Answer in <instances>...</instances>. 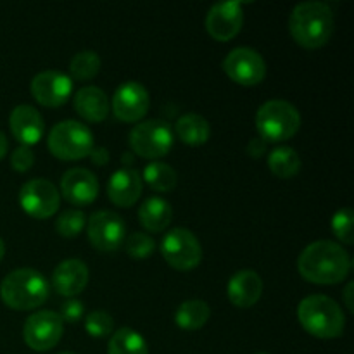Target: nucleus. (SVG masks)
I'll use <instances>...</instances> for the list:
<instances>
[{"instance_id": "nucleus-31", "label": "nucleus", "mask_w": 354, "mask_h": 354, "mask_svg": "<svg viewBox=\"0 0 354 354\" xmlns=\"http://www.w3.org/2000/svg\"><path fill=\"white\" fill-rule=\"evenodd\" d=\"M332 232L342 244L351 245L354 242L353 235V211L351 207H341L332 218Z\"/></svg>"}, {"instance_id": "nucleus-37", "label": "nucleus", "mask_w": 354, "mask_h": 354, "mask_svg": "<svg viewBox=\"0 0 354 354\" xmlns=\"http://www.w3.org/2000/svg\"><path fill=\"white\" fill-rule=\"evenodd\" d=\"M353 292H354V283L349 282L344 289V304L348 306L349 311H354V301H353Z\"/></svg>"}, {"instance_id": "nucleus-10", "label": "nucleus", "mask_w": 354, "mask_h": 354, "mask_svg": "<svg viewBox=\"0 0 354 354\" xmlns=\"http://www.w3.org/2000/svg\"><path fill=\"white\" fill-rule=\"evenodd\" d=\"M19 204L26 214L37 220H47L57 213L61 194L57 187L45 178L28 180L19 190Z\"/></svg>"}, {"instance_id": "nucleus-40", "label": "nucleus", "mask_w": 354, "mask_h": 354, "mask_svg": "<svg viewBox=\"0 0 354 354\" xmlns=\"http://www.w3.org/2000/svg\"><path fill=\"white\" fill-rule=\"evenodd\" d=\"M3 254H6V244H3V241L0 239V261H2Z\"/></svg>"}, {"instance_id": "nucleus-23", "label": "nucleus", "mask_w": 354, "mask_h": 354, "mask_svg": "<svg viewBox=\"0 0 354 354\" xmlns=\"http://www.w3.org/2000/svg\"><path fill=\"white\" fill-rule=\"evenodd\" d=\"M176 137L187 145H203L209 140L211 127L206 118L197 113H187L178 118L175 124Z\"/></svg>"}, {"instance_id": "nucleus-3", "label": "nucleus", "mask_w": 354, "mask_h": 354, "mask_svg": "<svg viewBox=\"0 0 354 354\" xmlns=\"http://www.w3.org/2000/svg\"><path fill=\"white\" fill-rule=\"evenodd\" d=\"M297 320L313 337L337 339L344 334V311L332 297L324 294L304 297L297 306Z\"/></svg>"}, {"instance_id": "nucleus-25", "label": "nucleus", "mask_w": 354, "mask_h": 354, "mask_svg": "<svg viewBox=\"0 0 354 354\" xmlns=\"http://www.w3.org/2000/svg\"><path fill=\"white\" fill-rule=\"evenodd\" d=\"M268 168L279 178H292L299 173L301 158L292 147L282 145V147L273 149L268 154Z\"/></svg>"}, {"instance_id": "nucleus-8", "label": "nucleus", "mask_w": 354, "mask_h": 354, "mask_svg": "<svg viewBox=\"0 0 354 354\" xmlns=\"http://www.w3.org/2000/svg\"><path fill=\"white\" fill-rule=\"evenodd\" d=\"M161 254L171 268L189 272L203 261V248L196 235L187 228H173L162 237Z\"/></svg>"}, {"instance_id": "nucleus-16", "label": "nucleus", "mask_w": 354, "mask_h": 354, "mask_svg": "<svg viewBox=\"0 0 354 354\" xmlns=\"http://www.w3.org/2000/svg\"><path fill=\"white\" fill-rule=\"evenodd\" d=\"M59 194L73 206H88L99 196V180L90 169L71 168L62 175Z\"/></svg>"}, {"instance_id": "nucleus-18", "label": "nucleus", "mask_w": 354, "mask_h": 354, "mask_svg": "<svg viewBox=\"0 0 354 354\" xmlns=\"http://www.w3.org/2000/svg\"><path fill=\"white\" fill-rule=\"evenodd\" d=\"M140 173L135 168H121L113 173L107 183V196L111 203L120 207H131L142 196Z\"/></svg>"}, {"instance_id": "nucleus-19", "label": "nucleus", "mask_w": 354, "mask_h": 354, "mask_svg": "<svg viewBox=\"0 0 354 354\" xmlns=\"http://www.w3.org/2000/svg\"><path fill=\"white\" fill-rule=\"evenodd\" d=\"M88 283V268L82 259H66L52 273V287L64 297H75Z\"/></svg>"}, {"instance_id": "nucleus-39", "label": "nucleus", "mask_w": 354, "mask_h": 354, "mask_svg": "<svg viewBox=\"0 0 354 354\" xmlns=\"http://www.w3.org/2000/svg\"><path fill=\"white\" fill-rule=\"evenodd\" d=\"M123 161H124V166H127V168L133 166V152H130V154H124Z\"/></svg>"}, {"instance_id": "nucleus-33", "label": "nucleus", "mask_w": 354, "mask_h": 354, "mask_svg": "<svg viewBox=\"0 0 354 354\" xmlns=\"http://www.w3.org/2000/svg\"><path fill=\"white\" fill-rule=\"evenodd\" d=\"M33 162H35V154L30 147H26V145L17 147L16 151L12 152V156H10V165H12V168L19 173H24L28 171V169H31Z\"/></svg>"}, {"instance_id": "nucleus-42", "label": "nucleus", "mask_w": 354, "mask_h": 354, "mask_svg": "<svg viewBox=\"0 0 354 354\" xmlns=\"http://www.w3.org/2000/svg\"><path fill=\"white\" fill-rule=\"evenodd\" d=\"M258 354H266V353H258Z\"/></svg>"}, {"instance_id": "nucleus-36", "label": "nucleus", "mask_w": 354, "mask_h": 354, "mask_svg": "<svg viewBox=\"0 0 354 354\" xmlns=\"http://www.w3.org/2000/svg\"><path fill=\"white\" fill-rule=\"evenodd\" d=\"M90 158L95 162L97 166H104L107 161H109V152L104 147H93V151L90 152Z\"/></svg>"}, {"instance_id": "nucleus-41", "label": "nucleus", "mask_w": 354, "mask_h": 354, "mask_svg": "<svg viewBox=\"0 0 354 354\" xmlns=\"http://www.w3.org/2000/svg\"><path fill=\"white\" fill-rule=\"evenodd\" d=\"M61 354H73V353H61Z\"/></svg>"}, {"instance_id": "nucleus-21", "label": "nucleus", "mask_w": 354, "mask_h": 354, "mask_svg": "<svg viewBox=\"0 0 354 354\" xmlns=\"http://www.w3.org/2000/svg\"><path fill=\"white\" fill-rule=\"evenodd\" d=\"M73 106L78 116L88 123H100L109 114V100L104 90L99 86H83L73 97Z\"/></svg>"}, {"instance_id": "nucleus-32", "label": "nucleus", "mask_w": 354, "mask_h": 354, "mask_svg": "<svg viewBox=\"0 0 354 354\" xmlns=\"http://www.w3.org/2000/svg\"><path fill=\"white\" fill-rule=\"evenodd\" d=\"M114 328V320L109 313L106 311H92L88 317L85 318V330L88 332V335L92 337H106L113 332Z\"/></svg>"}, {"instance_id": "nucleus-29", "label": "nucleus", "mask_w": 354, "mask_h": 354, "mask_svg": "<svg viewBox=\"0 0 354 354\" xmlns=\"http://www.w3.org/2000/svg\"><path fill=\"white\" fill-rule=\"evenodd\" d=\"M86 218L83 211L80 209H66L64 213L59 214L57 221H55V230L61 237L66 239H75L76 235L82 234L85 228Z\"/></svg>"}, {"instance_id": "nucleus-13", "label": "nucleus", "mask_w": 354, "mask_h": 354, "mask_svg": "<svg viewBox=\"0 0 354 354\" xmlns=\"http://www.w3.org/2000/svg\"><path fill=\"white\" fill-rule=\"evenodd\" d=\"M31 95L44 107H61L73 92V80L55 69L41 71L31 80Z\"/></svg>"}, {"instance_id": "nucleus-26", "label": "nucleus", "mask_w": 354, "mask_h": 354, "mask_svg": "<svg viewBox=\"0 0 354 354\" xmlns=\"http://www.w3.org/2000/svg\"><path fill=\"white\" fill-rule=\"evenodd\" d=\"M142 182L147 183L152 190L161 194L171 192L176 187V171L169 165L161 161H152L151 165H147L142 173Z\"/></svg>"}, {"instance_id": "nucleus-30", "label": "nucleus", "mask_w": 354, "mask_h": 354, "mask_svg": "<svg viewBox=\"0 0 354 354\" xmlns=\"http://www.w3.org/2000/svg\"><path fill=\"white\" fill-rule=\"evenodd\" d=\"M124 249H127L128 256L133 259H145L149 256H152V252L156 251V242L151 235L142 234V232H137V234L130 235L124 242Z\"/></svg>"}, {"instance_id": "nucleus-17", "label": "nucleus", "mask_w": 354, "mask_h": 354, "mask_svg": "<svg viewBox=\"0 0 354 354\" xmlns=\"http://www.w3.org/2000/svg\"><path fill=\"white\" fill-rule=\"evenodd\" d=\"M9 127L14 138L23 145L38 144L45 133V121L33 106L21 104L12 109L9 116Z\"/></svg>"}, {"instance_id": "nucleus-1", "label": "nucleus", "mask_w": 354, "mask_h": 354, "mask_svg": "<svg viewBox=\"0 0 354 354\" xmlns=\"http://www.w3.org/2000/svg\"><path fill=\"white\" fill-rule=\"evenodd\" d=\"M297 270L304 280L317 286H334L348 279L351 258L341 244L317 241L306 245L297 258Z\"/></svg>"}, {"instance_id": "nucleus-14", "label": "nucleus", "mask_w": 354, "mask_h": 354, "mask_svg": "<svg viewBox=\"0 0 354 354\" xmlns=\"http://www.w3.org/2000/svg\"><path fill=\"white\" fill-rule=\"evenodd\" d=\"M114 116L124 123H137L149 111V92L142 83L124 82L114 92Z\"/></svg>"}, {"instance_id": "nucleus-2", "label": "nucleus", "mask_w": 354, "mask_h": 354, "mask_svg": "<svg viewBox=\"0 0 354 354\" xmlns=\"http://www.w3.org/2000/svg\"><path fill=\"white\" fill-rule=\"evenodd\" d=\"M289 30L294 41L304 48H320L334 33V14L324 2L297 3L289 17Z\"/></svg>"}, {"instance_id": "nucleus-35", "label": "nucleus", "mask_w": 354, "mask_h": 354, "mask_svg": "<svg viewBox=\"0 0 354 354\" xmlns=\"http://www.w3.org/2000/svg\"><path fill=\"white\" fill-rule=\"evenodd\" d=\"M266 151H268V142L263 140L261 137H256L249 142L248 152L251 158H261Z\"/></svg>"}, {"instance_id": "nucleus-38", "label": "nucleus", "mask_w": 354, "mask_h": 354, "mask_svg": "<svg viewBox=\"0 0 354 354\" xmlns=\"http://www.w3.org/2000/svg\"><path fill=\"white\" fill-rule=\"evenodd\" d=\"M7 149H9V142H7L6 133H3V131L0 130V161H2V159L6 158Z\"/></svg>"}, {"instance_id": "nucleus-5", "label": "nucleus", "mask_w": 354, "mask_h": 354, "mask_svg": "<svg viewBox=\"0 0 354 354\" xmlns=\"http://www.w3.org/2000/svg\"><path fill=\"white\" fill-rule=\"evenodd\" d=\"M299 128V111L287 100H268L256 113V130L265 142L289 140Z\"/></svg>"}, {"instance_id": "nucleus-28", "label": "nucleus", "mask_w": 354, "mask_h": 354, "mask_svg": "<svg viewBox=\"0 0 354 354\" xmlns=\"http://www.w3.org/2000/svg\"><path fill=\"white\" fill-rule=\"evenodd\" d=\"M100 66H102V61H100L97 52L83 50L71 59L69 71H71V76L75 80H80V82H88V80L95 78V76L99 75Z\"/></svg>"}, {"instance_id": "nucleus-6", "label": "nucleus", "mask_w": 354, "mask_h": 354, "mask_svg": "<svg viewBox=\"0 0 354 354\" xmlns=\"http://www.w3.org/2000/svg\"><path fill=\"white\" fill-rule=\"evenodd\" d=\"M47 147L57 159L78 161L93 151V133L86 124L68 120L54 124L47 137Z\"/></svg>"}, {"instance_id": "nucleus-15", "label": "nucleus", "mask_w": 354, "mask_h": 354, "mask_svg": "<svg viewBox=\"0 0 354 354\" xmlns=\"http://www.w3.org/2000/svg\"><path fill=\"white\" fill-rule=\"evenodd\" d=\"M244 14L241 2L214 3L206 16V30L216 41H228L241 33Z\"/></svg>"}, {"instance_id": "nucleus-22", "label": "nucleus", "mask_w": 354, "mask_h": 354, "mask_svg": "<svg viewBox=\"0 0 354 354\" xmlns=\"http://www.w3.org/2000/svg\"><path fill=\"white\" fill-rule=\"evenodd\" d=\"M138 220L145 230L158 234L166 230L173 220V207L161 197H149L138 209Z\"/></svg>"}, {"instance_id": "nucleus-34", "label": "nucleus", "mask_w": 354, "mask_h": 354, "mask_svg": "<svg viewBox=\"0 0 354 354\" xmlns=\"http://www.w3.org/2000/svg\"><path fill=\"white\" fill-rule=\"evenodd\" d=\"M59 317L62 318V322H69V324H75L80 318H83V303L76 299H69L62 304L61 313Z\"/></svg>"}, {"instance_id": "nucleus-27", "label": "nucleus", "mask_w": 354, "mask_h": 354, "mask_svg": "<svg viewBox=\"0 0 354 354\" xmlns=\"http://www.w3.org/2000/svg\"><path fill=\"white\" fill-rule=\"evenodd\" d=\"M107 354H149V348L145 339L137 330L123 327L111 337Z\"/></svg>"}, {"instance_id": "nucleus-12", "label": "nucleus", "mask_w": 354, "mask_h": 354, "mask_svg": "<svg viewBox=\"0 0 354 354\" xmlns=\"http://www.w3.org/2000/svg\"><path fill=\"white\" fill-rule=\"evenodd\" d=\"M88 241L97 251L113 252L121 248L127 235V227L120 214L113 211H95L88 218L86 227Z\"/></svg>"}, {"instance_id": "nucleus-11", "label": "nucleus", "mask_w": 354, "mask_h": 354, "mask_svg": "<svg viewBox=\"0 0 354 354\" xmlns=\"http://www.w3.org/2000/svg\"><path fill=\"white\" fill-rule=\"evenodd\" d=\"M223 71L237 85L256 86L265 80L266 62L254 48L237 47L225 57Z\"/></svg>"}, {"instance_id": "nucleus-4", "label": "nucleus", "mask_w": 354, "mask_h": 354, "mask_svg": "<svg viewBox=\"0 0 354 354\" xmlns=\"http://www.w3.org/2000/svg\"><path fill=\"white\" fill-rule=\"evenodd\" d=\"M50 286L40 272L19 268L10 272L0 283V297L3 304L17 311L37 310L47 301Z\"/></svg>"}, {"instance_id": "nucleus-7", "label": "nucleus", "mask_w": 354, "mask_h": 354, "mask_svg": "<svg viewBox=\"0 0 354 354\" xmlns=\"http://www.w3.org/2000/svg\"><path fill=\"white\" fill-rule=\"evenodd\" d=\"M173 135L171 127L161 120H147L135 124L130 131V147L137 156L144 159H161L171 151Z\"/></svg>"}, {"instance_id": "nucleus-9", "label": "nucleus", "mask_w": 354, "mask_h": 354, "mask_svg": "<svg viewBox=\"0 0 354 354\" xmlns=\"http://www.w3.org/2000/svg\"><path fill=\"white\" fill-rule=\"evenodd\" d=\"M64 332V322L55 311H37L24 322V342L33 351H48L59 344Z\"/></svg>"}, {"instance_id": "nucleus-20", "label": "nucleus", "mask_w": 354, "mask_h": 354, "mask_svg": "<svg viewBox=\"0 0 354 354\" xmlns=\"http://www.w3.org/2000/svg\"><path fill=\"white\" fill-rule=\"evenodd\" d=\"M263 294V280L252 270H241L235 273L227 286V296L237 308H251Z\"/></svg>"}, {"instance_id": "nucleus-24", "label": "nucleus", "mask_w": 354, "mask_h": 354, "mask_svg": "<svg viewBox=\"0 0 354 354\" xmlns=\"http://www.w3.org/2000/svg\"><path fill=\"white\" fill-rule=\"evenodd\" d=\"M211 317V310L207 303L201 299L183 301L175 311V322L182 330H199L207 324Z\"/></svg>"}]
</instances>
